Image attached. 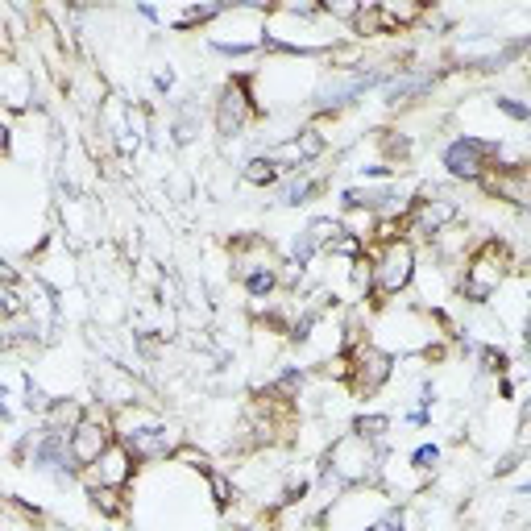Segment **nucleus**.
Instances as JSON below:
<instances>
[{
    "instance_id": "1",
    "label": "nucleus",
    "mask_w": 531,
    "mask_h": 531,
    "mask_svg": "<svg viewBox=\"0 0 531 531\" xmlns=\"http://www.w3.org/2000/svg\"><path fill=\"white\" fill-rule=\"evenodd\" d=\"M382 473V453L370 440H361L357 432H345L332 440V449L324 453V482H341V486H361L374 482Z\"/></svg>"
},
{
    "instance_id": "2",
    "label": "nucleus",
    "mask_w": 531,
    "mask_h": 531,
    "mask_svg": "<svg viewBox=\"0 0 531 531\" xmlns=\"http://www.w3.org/2000/svg\"><path fill=\"white\" fill-rule=\"evenodd\" d=\"M507 270H511V249L502 245L498 237H490L486 245H478L465 262V274H461V299L465 303H486L490 295L502 291L507 283Z\"/></svg>"
},
{
    "instance_id": "3",
    "label": "nucleus",
    "mask_w": 531,
    "mask_h": 531,
    "mask_svg": "<svg viewBox=\"0 0 531 531\" xmlns=\"http://www.w3.org/2000/svg\"><path fill=\"white\" fill-rule=\"evenodd\" d=\"M415 241L411 237H395L382 245V254L370 262V291L374 295H403L415 283Z\"/></svg>"
},
{
    "instance_id": "4",
    "label": "nucleus",
    "mask_w": 531,
    "mask_h": 531,
    "mask_svg": "<svg viewBox=\"0 0 531 531\" xmlns=\"http://www.w3.org/2000/svg\"><path fill=\"white\" fill-rule=\"evenodd\" d=\"M390 378H395V353L378 349L374 341H361L353 353H345V382L357 399L378 395Z\"/></svg>"
},
{
    "instance_id": "5",
    "label": "nucleus",
    "mask_w": 531,
    "mask_h": 531,
    "mask_svg": "<svg viewBox=\"0 0 531 531\" xmlns=\"http://www.w3.org/2000/svg\"><path fill=\"white\" fill-rule=\"evenodd\" d=\"M498 158V137H478V133H461L457 142H449L444 150V171L453 179L478 183Z\"/></svg>"
},
{
    "instance_id": "6",
    "label": "nucleus",
    "mask_w": 531,
    "mask_h": 531,
    "mask_svg": "<svg viewBox=\"0 0 531 531\" xmlns=\"http://www.w3.org/2000/svg\"><path fill=\"white\" fill-rule=\"evenodd\" d=\"M254 113H258V100H254V92H249V79H245V75L229 79L225 88L216 92L212 121H216V133L225 137V142L241 137V133H245V125H249V117H254Z\"/></svg>"
},
{
    "instance_id": "7",
    "label": "nucleus",
    "mask_w": 531,
    "mask_h": 531,
    "mask_svg": "<svg viewBox=\"0 0 531 531\" xmlns=\"http://www.w3.org/2000/svg\"><path fill=\"white\" fill-rule=\"evenodd\" d=\"M113 440H117V432H113V424H108L104 415H83L79 424L71 428V436H67L71 465H75V469H92L96 457H100Z\"/></svg>"
},
{
    "instance_id": "8",
    "label": "nucleus",
    "mask_w": 531,
    "mask_h": 531,
    "mask_svg": "<svg viewBox=\"0 0 531 531\" xmlns=\"http://www.w3.org/2000/svg\"><path fill=\"white\" fill-rule=\"evenodd\" d=\"M229 258H233V278L245 287L249 278H262V274H278V254H274V245L258 233H245L229 245Z\"/></svg>"
},
{
    "instance_id": "9",
    "label": "nucleus",
    "mask_w": 531,
    "mask_h": 531,
    "mask_svg": "<svg viewBox=\"0 0 531 531\" xmlns=\"http://www.w3.org/2000/svg\"><path fill=\"white\" fill-rule=\"evenodd\" d=\"M117 440L133 453V461H166L183 449V428L158 419V424H150L142 432H129V436H117Z\"/></svg>"
},
{
    "instance_id": "10",
    "label": "nucleus",
    "mask_w": 531,
    "mask_h": 531,
    "mask_svg": "<svg viewBox=\"0 0 531 531\" xmlns=\"http://www.w3.org/2000/svg\"><path fill=\"white\" fill-rule=\"evenodd\" d=\"M96 395H100V403L104 407H113V411H125V407H137V403H146V390H142V382H137L125 366H100V374H96Z\"/></svg>"
},
{
    "instance_id": "11",
    "label": "nucleus",
    "mask_w": 531,
    "mask_h": 531,
    "mask_svg": "<svg viewBox=\"0 0 531 531\" xmlns=\"http://www.w3.org/2000/svg\"><path fill=\"white\" fill-rule=\"evenodd\" d=\"M133 469H137V461H133V453L125 449L121 440H113L108 449L96 457V465L88 469V486H108V490H125L129 482H133Z\"/></svg>"
},
{
    "instance_id": "12",
    "label": "nucleus",
    "mask_w": 531,
    "mask_h": 531,
    "mask_svg": "<svg viewBox=\"0 0 531 531\" xmlns=\"http://www.w3.org/2000/svg\"><path fill=\"white\" fill-rule=\"evenodd\" d=\"M337 237H341V220H332V216L312 220V225H307V229L295 237V245H291V262H287V266H295V270L312 266V258L320 254V249H328Z\"/></svg>"
},
{
    "instance_id": "13",
    "label": "nucleus",
    "mask_w": 531,
    "mask_h": 531,
    "mask_svg": "<svg viewBox=\"0 0 531 531\" xmlns=\"http://www.w3.org/2000/svg\"><path fill=\"white\" fill-rule=\"evenodd\" d=\"M324 191V179H316V175H307V171H299V175H291L283 187H278V204L283 208H299V204H312L316 195Z\"/></svg>"
},
{
    "instance_id": "14",
    "label": "nucleus",
    "mask_w": 531,
    "mask_h": 531,
    "mask_svg": "<svg viewBox=\"0 0 531 531\" xmlns=\"http://www.w3.org/2000/svg\"><path fill=\"white\" fill-rule=\"evenodd\" d=\"M200 125H204L200 100H183V104L175 108V121H171V142H175V146H191L195 133H200Z\"/></svg>"
},
{
    "instance_id": "15",
    "label": "nucleus",
    "mask_w": 531,
    "mask_h": 531,
    "mask_svg": "<svg viewBox=\"0 0 531 531\" xmlns=\"http://www.w3.org/2000/svg\"><path fill=\"white\" fill-rule=\"evenodd\" d=\"M42 415H46V432H63V436H71V428H75L88 411H83L79 399H50V407H46Z\"/></svg>"
},
{
    "instance_id": "16",
    "label": "nucleus",
    "mask_w": 531,
    "mask_h": 531,
    "mask_svg": "<svg viewBox=\"0 0 531 531\" xmlns=\"http://www.w3.org/2000/svg\"><path fill=\"white\" fill-rule=\"evenodd\" d=\"M278 175H283V171L274 166L270 154H254V158H249V162L241 166V179H245V183H254V187H274Z\"/></svg>"
},
{
    "instance_id": "17",
    "label": "nucleus",
    "mask_w": 531,
    "mask_h": 531,
    "mask_svg": "<svg viewBox=\"0 0 531 531\" xmlns=\"http://www.w3.org/2000/svg\"><path fill=\"white\" fill-rule=\"evenodd\" d=\"M92 494V507L100 511V515H108V519H121L129 507H125V494L121 490H108V486H92L88 490Z\"/></svg>"
},
{
    "instance_id": "18",
    "label": "nucleus",
    "mask_w": 531,
    "mask_h": 531,
    "mask_svg": "<svg viewBox=\"0 0 531 531\" xmlns=\"http://www.w3.org/2000/svg\"><path fill=\"white\" fill-rule=\"evenodd\" d=\"M204 478H208V486H212L216 507H220V511H229L233 502H237V486H233V478H229V473H220V469H208Z\"/></svg>"
},
{
    "instance_id": "19",
    "label": "nucleus",
    "mask_w": 531,
    "mask_h": 531,
    "mask_svg": "<svg viewBox=\"0 0 531 531\" xmlns=\"http://www.w3.org/2000/svg\"><path fill=\"white\" fill-rule=\"evenodd\" d=\"M225 9L229 5H195V9H187V13L175 17V30H195V25H208L216 17H225Z\"/></svg>"
},
{
    "instance_id": "20",
    "label": "nucleus",
    "mask_w": 531,
    "mask_h": 531,
    "mask_svg": "<svg viewBox=\"0 0 531 531\" xmlns=\"http://www.w3.org/2000/svg\"><path fill=\"white\" fill-rule=\"evenodd\" d=\"M353 432H357L361 440L378 444V440L390 432V419H386V415H357V419H353Z\"/></svg>"
},
{
    "instance_id": "21",
    "label": "nucleus",
    "mask_w": 531,
    "mask_h": 531,
    "mask_svg": "<svg viewBox=\"0 0 531 531\" xmlns=\"http://www.w3.org/2000/svg\"><path fill=\"white\" fill-rule=\"evenodd\" d=\"M436 465H440V449L436 444H419V449L411 453V469L424 478V473H436Z\"/></svg>"
},
{
    "instance_id": "22",
    "label": "nucleus",
    "mask_w": 531,
    "mask_h": 531,
    "mask_svg": "<svg viewBox=\"0 0 531 531\" xmlns=\"http://www.w3.org/2000/svg\"><path fill=\"white\" fill-rule=\"evenodd\" d=\"M494 108H498V113H502V117H511V121H519V125H523V121L531 117V108H527L523 100H515V96H494Z\"/></svg>"
},
{
    "instance_id": "23",
    "label": "nucleus",
    "mask_w": 531,
    "mask_h": 531,
    "mask_svg": "<svg viewBox=\"0 0 531 531\" xmlns=\"http://www.w3.org/2000/svg\"><path fill=\"white\" fill-rule=\"evenodd\" d=\"M403 527H407L403 511H386L382 519H374V523H370V531H403Z\"/></svg>"
},
{
    "instance_id": "24",
    "label": "nucleus",
    "mask_w": 531,
    "mask_h": 531,
    "mask_svg": "<svg viewBox=\"0 0 531 531\" xmlns=\"http://www.w3.org/2000/svg\"><path fill=\"white\" fill-rule=\"evenodd\" d=\"M5 150H9V125L0 121V154H5Z\"/></svg>"
}]
</instances>
